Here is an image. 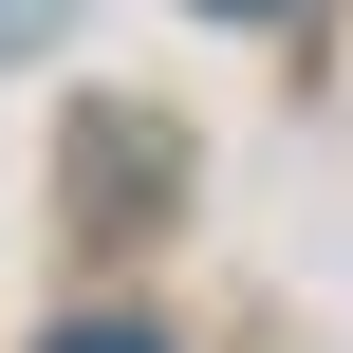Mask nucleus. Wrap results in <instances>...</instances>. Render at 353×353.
<instances>
[{
    "instance_id": "obj_2",
    "label": "nucleus",
    "mask_w": 353,
    "mask_h": 353,
    "mask_svg": "<svg viewBox=\"0 0 353 353\" xmlns=\"http://www.w3.org/2000/svg\"><path fill=\"white\" fill-rule=\"evenodd\" d=\"M19 37H56V0H0V56H19Z\"/></svg>"
},
{
    "instance_id": "obj_1",
    "label": "nucleus",
    "mask_w": 353,
    "mask_h": 353,
    "mask_svg": "<svg viewBox=\"0 0 353 353\" xmlns=\"http://www.w3.org/2000/svg\"><path fill=\"white\" fill-rule=\"evenodd\" d=\"M56 353H168V335H149V316H74Z\"/></svg>"
},
{
    "instance_id": "obj_3",
    "label": "nucleus",
    "mask_w": 353,
    "mask_h": 353,
    "mask_svg": "<svg viewBox=\"0 0 353 353\" xmlns=\"http://www.w3.org/2000/svg\"><path fill=\"white\" fill-rule=\"evenodd\" d=\"M205 19H279V0H205Z\"/></svg>"
}]
</instances>
